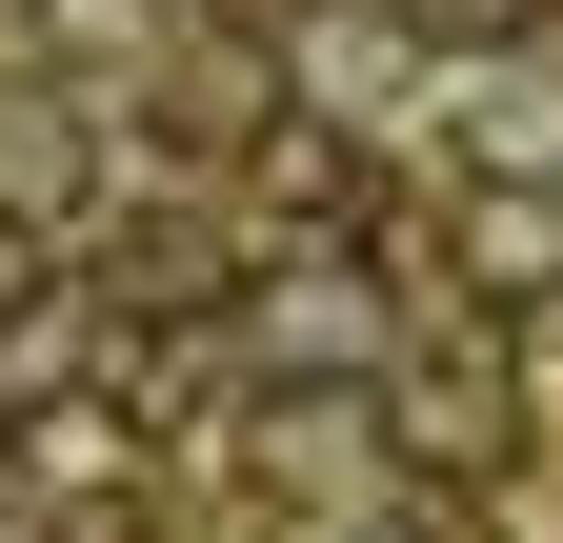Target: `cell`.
<instances>
[{
  "instance_id": "obj_1",
  "label": "cell",
  "mask_w": 563,
  "mask_h": 543,
  "mask_svg": "<svg viewBox=\"0 0 563 543\" xmlns=\"http://www.w3.org/2000/svg\"><path fill=\"white\" fill-rule=\"evenodd\" d=\"M282 81H302L322 121H383V101L422 81V41L383 21V0H302V41H282Z\"/></svg>"
},
{
  "instance_id": "obj_3",
  "label": "cell",
  "mask_w": 563,
  "mask_h": 543,
  "mask_svg": "<svg viewBox=\"0 0 563 543\" xmlns=\"http://www.w3.org/2000/svg\"><path fill=\"white\" fill-rule=\"evenodd\" d=\"M463 282H483V302H543V282H563V201H543V181H483V201H463Z\"/></svg>"
},
{
  "instance_id": "obj_4",
  "label": "cell",
  "mask_w": 563,
  "mask_h": 543,
  "mask_svg": "<svg viewBox=\"0 0 563 543\" xmlns=\"http://www.w3.org/2000/svg\"><path fill=\"white\" fill-rule=\"evenodd\" d=\"M41 41H81V60H101V41H141V0H41Z\"/></svg>"
},
{
  "instance_id": "obj_6",
  "label": "cell",
  "mask_w": 563,
  "mask_h": 543,
  "mask_svg": "<svg viewBox=\"0 0 563 543\" xmlns=\"http://www.w3.org/2000/svg\"><path fill=\"white\" fill-rule=\"evenodd\" d=\"M0 543H60V523H41V503H0Z\"/></svg>"
},
{
  "instance_id": "obj_2",
  "label": "cell",
  "mask_w": 563,
  "mask_h": 543,
  "mask_svg": "<svg viewBox=\"0 0 563 543\" xmlns=\"http://www.w3.org/2000/svg\"><path fill=\"white\" fill-rule=\"evenodd\" d=\"M262 363H322V383H363V363H383V302L342 282V262H282V282H262Z\"/></svg>"
},
{
  "instance_id": "obj_5",
  "label": "cell",
  "mask_w": 563,
  "mask_h": 543,
  "mask_svg": "<svg viewBox=\"0 0 563 543\" xmlns=\"http://www.w3.org/2000/svg\"><path fill=\"white\" fill-rule=\"evenodd\" d=\"M422 21H483V41H504V21H543V0H422Z\"/></svg>"
}]
</instances>
